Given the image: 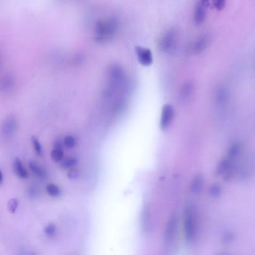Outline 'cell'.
Instances as JSON below:
<instances>
[{"instance_id": "30bf717a", "label": "cell", "mask_w": 255, "mask_h": 255, "mask_svg": "<svg viewBox=\"0 0 255 255\" xmlns=\"http://www.w3.org/2000/svg\"><path fill=\"white\" fill-rule=\"evenodd\" d=\"M209 38L207 35H202L199 37L192 45V52L195 54H199L202 53L208 47Z\"/></svg>"}, {"instance_id": "7402d4cb", "label": "cell", "mask_w": 255, "mask_h": 255, "mask_svg": "<svg viewBox=\"0 0 255 255\" xmlns=\"http://www.w3.org/2000/svg\"><path fill=\"white\" fill-rule=\"evenodd\" d=\"M19 201L17 198H11L8 203V210L10 213H14L18 208Z\"/></svg>"}, {"instance_id": "7a4b0ae2", "label": "cell", "mask_w": 255, "mask_h": 255, "mask_svg": "<svg viewBox=\"0 0 255 255\" xmlns=\"http://www.w3.org/2000/svg\"><path fill=\"white\" fill-rule=\"evenodd\" d=\"M183 225L186 241L188 243H193L196 238L198 223L196 212L192 205H188L185 207L183 213Z\"/></svg>"}, {"instance_id": "2e32d148", "label": "cell", "mask_w": 255, "mask_h": 255, "mask_svg": "<svg viewBox=\"0 0 255 255\" xmlns=\"http://www.w3.org/2000/svg\"><path fill=\"white\" fill-rule=\"evenodd\" d=\"M78 163V160L74 157H67L61 161V166L63 168H71L75 167Z\"/></svg>"}, {"instance_id": "e0dca14e", "label": "cell", "mask_w": 255, "mask_h": 255, "mask_svg": "<svg viewBox=\"0 0 255 255\" xmlns=\"http://www.w3.org/2000/svg\"><path fill=\"white\" fill-rule=\"evenodd\" d=\"M51 159H53L54 162H59L64 159L65 156V153H64L63 149L54 148L52 150Z\"/></svg>"}, {"instance_id": "4fadbf2b", "label": "cell", "mask_w": 255, "mask_h": 255, "mask_svg": "<svg viewBox=\"0 0 255 255\" xmlns=\"http://www.w3.org/2000/svg\"><path fill=\"white\" fill-rule=\"evenodd\" d=\"M204 180L201 174H198L194 177L191 184V192L193 194H198L203 189Z\"/></svg>"}, {"instance_id": "484cf974", "label": "cell", "mask_w": 255, "mask_h": 255, "mask_svg": "<svg viewBox=\"0 0 255 255\" xmlns=\"http://www.w3.org/2000/svg\"><path fill=\"white\" fill-rule=\"evenodd\" d=\"M63 141L61 140V138H57L56 141H54V144H53V147L54 148H59V149H63L62 147H63Z\"/></svg>"}, {"instance_id": "7c38bea8", "label": "cell", "mask_w": 255, "mask_h": 255, "mask_svg": "<svg viewBox=\"0 0 255 255\" xmlns=\"http://www.w3.org/2000/svg\"><path fill=\"white\" fill-rule=\"evenodd\" d=\"M29 166L32 172L33 173L36 177H38V178L42 179V180L47 178V171H46L41 165H39V164L34 162V161H31V162H29Z\"/></svg>"}, {"instance_id": "44dd1931", "label": "cell", "mask_w": 255, "mask_h": 255, "mask_svg": "<svg viewBox=\"0 0 255 255\" xmlns=\"http://www.w3.org/2000/svg\"><path fill=\"white\" fill-rule=\"evenodd\" d=\"M32 146H33L34 147V150H35L36 154L38 155V156H41V154H42L43 149L39 140H38V138H36V137L33 136L32 138Z\"/></svg>"}, {"instance_id": "4316f807", "label": "cell", "mask_w": 255, "mask_h": 255, "mask_svg": "<svg viewBox=\"0 0 255 255\" xmlns=\"http://www.w3.org/2000/svg\"><path fill=\"white\" fill-rule=\"evenodd\" d=\"M3 181V174H2V171L0 169V185L2 184Z\"/></svg>"}, {"instance_id": "603a6c76", "label": "cell", "mask_w": 255, "mask_h": 255, "mask_svg": "<svg viewBox=\"0 0 255 255\" xmlns=\"http://www.w3.org/2000/svg\"><path fill=\"white\" fill-rule=\"evenodd\" d=\"M215 8L218 11H222L225 8V4H226V0H212Z\"/></svg>"}, {"instance_id": "6da1fadb", "label": "cell", "mask_w": 255, "mask_h": 255, "mask_svg": "<svg viewBox=\"0 0 255 255\" xmlns=\"http://www.w3.org/2000/svg\"><path fill=\"white\" fill-rule=\"evenodd\" d=\"M120 21L117 17H110L102 20L98 24L97 36L101 41H111L120 29Z\"/></svg>"}, {"instance_id": "8fae6325", "label": "cell", "mask_w": 255, "mask_h": 255, "mask_svg": "<svg viewBox=\"0 0 255 255\" xmlns=\"http://www.w3.org/2000/svg\"><path fill=\"white\" fill-rule=\"evenodd\" d=\"M14 172L17 174V177L21 179H26L29 177V173L20 158L16 157L14 159Z\"/></svg>"}, {"instance_id": "ba28073f", "label": "cell", "mask_w": 255, "mask_h": 255, "mask_svg": "<svg viewBox=\"0 0 255 255\" xmlns=\"http://www.w3.org/2000/svg\"><path fill=\"white\" fill-rule=\"evenodd\" d=\"M206 8L207 7L201 2V0H199L195 6L193 14L194 23L197 26L202 24L205 21L206 17H207Z\"/></svg>"}, {"instance_id": "5b68a950", "label": "cell", "mask_w": 255, "mask_h": 255, "mask_svg": "<svg viewBox=\"0 0 255 255\" xmlns=\"http://www.w3.org/2000/svg\"><path fill=\"white\" fill-rule=\"evenodd\" d=\"M18 127L17 118L14 115L7 116L1 126V134L5 138H9L15 134Z\"/></svg>"}, {"instance_id": "9a60e30c", "label": "cell", "mask_w": 255, "mask_h": 255, "mask_svg": "<svg viewBox=\"0 0 255 255\" xmlns=\"http://www.w3.org/2000/svg\"><path fill=\"white\" fill-rule=\"evenodd\" d=\"M228 93L227 89L225 87H219L217 90V95H216V98H217L218 102L220 104H224L228 99Z\"/></svg>"}, {"instance_id": "277c9868", "label": "cell", "mask_w": 255, "mask_h": 255, "mask_svg": "<svg viewBox=\"0 0 255 255\" xmlns=\"http://www.w3.org/2000/svg\"><path fill=\"white\" fill-rule=\"evenodd\" d=\"M177 231H178V222L175 215H173L168 219L166 226L164 231V244L168 249H172L176 239H177Z\"/></svg>"}, {"instance_id": "cb8c5ba5", "label": "cell", "mask_w": 255, "mask_h": 255, "mask_svg": "<svg viewBox=\"0 0 255 255\" xmlns=\"http://www.w3.org/2000/svg\"><path fill=\"white\" fill-rule=\"evenodd\" d=\"M80 174V171L77 168H71L70 171L68 173V177L70 180H75L77 177H79Z\"/></svg>"}, {"instance_id": "ffe728a7", "label": "cell", "mask_w": 255, "mask_h": 255, "mask_svg": "<svg viewBox=\"0 0 255 255\" xmlns=\"http://www.w3.org/2000/svg\"><path fill=\"white\" fill-rule=\"evenodd\" d=\"M76 144H77V140H76L75 137L73 136V135H67L64 138V146L68 147V148H73V147H75Z\"/></svg>"}, {"instance_id": "52a82bcc", "label": "cell", "mask_w": 255, "mask_h": 255, "mask_svg": "<svg viewBox=\"0 0 255 255\" xmlns=\"http://www.w3.org/2000/svg\"><path fill=\"white\" fill-rule=\"evenodd\" d=\"M174 108L170 104H165L162 107L160 119V128L162 130L168 129L174 117Z\"/></svg>"}, {"instance_id": "d4e9b609", "label": "cell", "mask_w": 255, "mask_h": 255, "mask_svg": "<svg viewBox=\"0 0 255 255\" xmlns=\"http://www.w3.org/2000/svg\"><path fill=\"white\" fill-rule=\"evenodd\" d=\"M221 189L219 186H213L210 189V194L213 196H219L220 195Z\"/></svg>"}, {"instance_id": "8992f818", "label": "cell", "mask_w": 255, "mask_h": 255, "mask_svg": "<svg viewBox=\"0 0 255 255\" xmlns=\"http://www.w3.org/2000/svg\"><path fill=\"white\" fill-rule=\"evenodd\" d=\"M135 53L138 62L143 66L148 67L153 63V54L150 49L137 46L135 47Z\"/></svg>"}, {"instance_id": "9c48e42d", "label": "cell", "mask_w": 255, "mask_h": 255, "mask_svg": "<svg viewBox=\"0 0 255 255\" xmlns=\"http://www.w3.org/2000/svg\"><path fill=\"white\" fill-rule=\"evenodd\" d=\"M195 92V85L191 80L184 83L180 90V99L182 102L186 103L190 101Z\"/></svg>"}, {"instance_id": "5bb4252c", "label": "cell", "mask_w": 255, "mask_h": 255, "mask_svg": "<svg viewBox=\"0 0 255 255\" xmlns=\"http://www.w3.org/2000/svg\"><path fill=\"white\" fill-rule=\"evenodd\" d=\"M46 190H47V193L53 198H56L61 195L60 188L54 183H48L46 186Z\"/></svg>"}, {"instance_id": "d6986e66", "label": "cell", "mask_w": 255, "mask_h": 255, "mask_svg": "<svg viewBox=\"0 0 255 255\" xmlns=\"http://www.w3.org/2000/svg\"><path fill=\"white\" fill-rule=\"evenodd\" d=\"M56 232H57V228L54 223H49L44 228V233L47 237H54Z\"/></svg>"}, {"instance_id": "3957f363", "label": "cell", "mask_w": 255, "mask_h": 255, "mask_svg": "<svg viewBox=\"0 0 255 255\" xmlns=\"http://www.w3.org/2000/svg\"><path fill=\"white\" fill-rule=\"evenodd\" d=\"M178 42V33L174 28L167 30L159 38L158 48L165 54H171L175 51Z\"/></svg>"}, {"instance_id": "ac0fdd59", "label": "cell", "mask_w": 255, "mask_h": 255, "mask_svg": "<svg viewBox=\"0 0 255 255\" xmlns=\"http://www.w3.org/2000/svg\"><path fill=\"white\" fill-rule=\"evenodd\" d=\"M28 195L32 199H35L40 195V188L35 184H32L28 188Z\"/></svg>"}]
</instances>
